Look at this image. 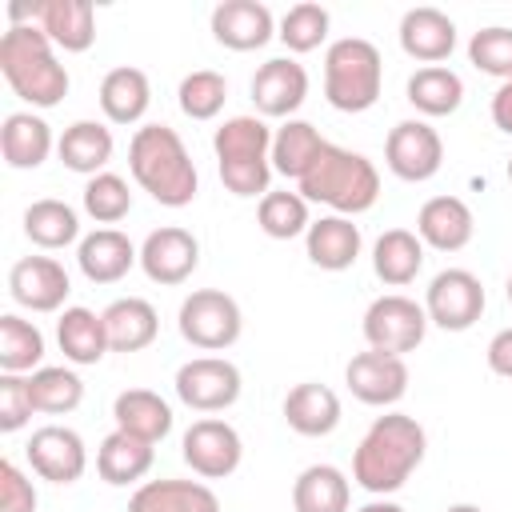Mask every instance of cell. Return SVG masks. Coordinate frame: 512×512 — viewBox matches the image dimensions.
<instances>
[{"label": "cell", "instance_id": "cell-3", "mask_svg": "<svg viewBox=\"0 0 512 512\" xmlns=\"http://www.w3.org/2000/svg\"><path fill=\"white\" fill-rule=\"evenodd\" d=\"M56 44L40 24H8L0 36V72L8 88L32 108H56L68 96V68L52 52Z\"/></svg>", "mask_w": 512, "mask_h": 512}, {"label": "cell", "instance_id": "cell-31", "mask_svg": "<svg viewBox=\"0 0 512 512\" xmlns=\"http://www.w3.org/2000/svg\"><path fill=\"white\" fill-rule=\"evenodd\" d=\"M96 100H100V112L108 116V124H140L152 104V84L140 68L120 64V68L104 72Z\"/></svg>", "mask_w": 512, "mask_h": 512}, {"label": "cell", "instance_id": "cell-13", "mask_svg": "<svg viewBox=\"0 0 512 512\" xmlns=\"http://www.w3.org/2000/svg\"><path fill=\"white\" fill-rule=\"evenodd\" d=\"M24 456L32 464V472L48 484H76L88 468V448L80 440L76 428H64V424H44L28 436L24 444Z\"/></svg>", "mask_w": 512, "mask_h": 512}, {"label": "cell", "instance_id": "cell-28", "mask_svg": "<svg viewBox=\"0 0 512 512\" xmlns=\"http://www.w3.org/2000/svg\"><path fill=\"white\" fill-rule=\"evenodd\" d=\"M100 316L112 352H144L160 332V316L144 296H120Z\"/></svg>", "mask_w": 512, "mask_h": 512}, {"label": "cell", "instance_id": "cell-17", "mask_svg": "<svg viewBox=\"0 0 512 512\" xmlns=\"http://www.w3.org/2000/svg\"><path fill=\"white\" fill-rule=\"evenodd\" d=\"M308 100V72L292 56L264 60L252 76V104L264 120H292V112Z\"/></svg>", "mask_w": 512, "mask_h": 512}, {"label": "cell", "instance_id": "cell-10", "mask_svg": "<svg viewBox=\"0 0 512 512\" xmlns=\"http://www.w3.org/2000/svg\"><path fill=\"white\" fill-rule=\"evenodd\" d=\"M180 404H188L192 412H224L240 400V368L224 356H192L188 364L176 368L172 380Z\"/></svg>", "mask_w": 512, "mask_h": 512}, {"label": "cell", "instance_id": "cell-30", "mask_svg": "<svg viewBox=\"0 0 512 512\" xmlns=\"http://www.w3.org/2000/svg\"><path fill=\"white\" fill-rule=\"evenodd\" d=\"M56 344H60L64 360L68 364H80V368L100 364L104 352H112L108 348V332H104V316L92 312V308H84V304H72V308L60 312V320H56Z\"/></svg>", "mask_w": 512, "mask_h": 512}, {"label": "cell", "instance_id": "cell-26", "mask_svg": "<svg viewBox=\"0 0 512 512\" xmlns=\"http://www.w3.org/2000/svg\"><path fill=\"white\" fill-rule=\"evenodd\" d=\"M152 460H156V444H148L132 432H120V428H112L96 448V472L112 488H128V484L144 480L152 472Z\"/></svg>", "mask_w": 512, "mask_h": 512}, {"label": "cell", "instance_id": "cell-52", "mask_svg": "<svg viewBox=\"0 0 512 512\" xmlns=\"http://www.w3.org/2000/svg\"><path fill=\"white\" fill-rule=\"evenodd\" d=\"M508 184H512V156H508Z\"/></svg>", "mask_w": 512, "mask_h": 512}, {"label": "cell", "instance_id": "cell-4", "mask_svg": "<svg viewBox=\"0 0 512 512\" xmlns=\"http://www.w3.org/2000/svg\"><path fill=\"white\" fill-rule=\"evenodd\" d=\"M296 192L308 204L332 208V216H360L380 200V172L364 152L324 144L312 168L296 180Z\"/></svg>", "mask_w": 512, "mask_h": 512}, {"label": "cell", "instance_id": "cell-21", "mask_svg": "<svg viewBox=\"0 0 512 512\" xmlns=\"http://www.w3.org/2000/svg\"><path fill=\"white\" fill-rule=\"evenodd\" d=\"M400 48H404V56L420 60L424 68L448 60L452 48H456V24H452V16L440 12V8H428V4L408 8L400 16Z\"/></svg>", "mask_w": 512, "mask_h": 512}, {"label": "cell", "instance_id": "cell-38", "mask_svg": "<svg viewBox=\"0 0 512 512\" xmlns=\"http://www.w3.org/2000/svg\"><path fill=\"white\" fill-rule=\"evenodd\" d=\"M44 360V332L16 316V312H4L0 316V372H16V376H32Z\"/></svg>", "mask_w": 512, "mask_h": 512}, {"label": "cell", "instance_id": "cell-50", "mask_svg": "<svg viewBox=\"0 0 512 512\" xmlns=\"http://www.w3.org/2000/svg\"><path fill=\"white\" fill-rule=\"evenodd\" d=\"M444 512H484V508L480 504H448Z\"/></svg>", "mask_w": 512, "mask_h": 512}, {"label": "cell", "instance_id": "cell-20", "mask_svg": "<svg viewBox=\"0 0 512 512\" xmlns=\"http://www.w3.org/2000/svg\"><path fill=\"white\" fill-rule=\"evenodd\" d=\"M76 264L92 284H116L140 264V248L120 228H96L76 244Z\"/></svg>", "mask_w": 512, "mask_h": 512}, {"label": "cell", "instance_id": "cell-36", "mask_svg": "<svg viewBox=\"0 0 512 512\" xmlns=\"http://www.w3.org/2000/svg\"><path fill=\"white\" fill-rule=\"evenodd\" d=\"M328 140L320 136V128L316 124H308V120H284L276 132H272V172H280V176H288V180H300L308 168H312V160L320 156V148H324Z\"/></svg>", "mask_w": 512, "mask_h": 512}, {"label": "cell", "instance_id": "cell-51", "mask_svg": "<svg viewBox=\"0 0 512 512\" xmlns=\"http://www.w3.org/2000/svg\"><path fill=\"white\" fill-rule=\"evenodd\" d=\"M504 296H508V304H512V276H508V284H504Z\"/></svg>", "mask_w": 512, "mask_h": 512}, {"label": "cell", "instance_id": "cell-45", "mask_svg": "<svg viewBox=\"0 0 512 512\" xmlns=\"http://www.w3.org/2000/svg\"><path fill=\"white\" fill-rule=\"evenodd\" d=\"M36 404L28 392V376L0 372V432H20L32 420Z\"/></svg>", "mask_w": 512, "mask_h": 512}, {"label": "cell", "instance_id": "cell-43", "mask_svg": "<svg viewBox=\"0 0 512 512\" xmlns=\"http://www.w3.org/2000/svg\"><path fill=\"white\" fill-rule=\"evenodd\" d=\"M84 212L96 220V224H120L128 212H132V192H128V180L116 176V172H100L84 184Z\"/></svg>", "mask_w": 512, "mask_h": 512}, {"label": "cell", "instance_id": "cell-47", "mask_svg": "<svg viewBox=\"0 0 512 512\" xmlns=\"http://www.w3.org/2000/svg\"><path fill=\"white\" fill-rule=\"evenodd\" d=\"M488 368L504 380H512V328H500L492 340H488Z\"/></svg>", "mask_w": 512, "mask_h": 512}, {"label": "cell", "instance_id": "cell-11", "mask_svg": "<svg viewBox=\"0 0 512 512\" xmlns=\"http://www.w3.org/2000/svg\"><path fill=\"white\" fill-rule=\"evenodd\" d=\"M180 456L200 480H224L240 468L244 440L228 420L204 416V420H192L188 432L180 436Z\"/></svg>", "mask_w": 512, "mask_h": 512}, {"label": "cell", "instance_id": "cell-44", "mask_svg": "<svg viewBox=\"0 0 512 512\" xmlns=\"http://www.w3.org/2000/svg\"><path fill=\"white\" fill-rule=\"evenodd\" d=\"M468 60L484 72V76H496V80H512V28L504 24H492V28H480L472 32L468 40Z\"/></svg>", "mask_w": 512, "mask_h": 512}, {"label": "cell", "instance_id": "cell-33", "mask_svg": "<svg viewBox=\"0 0 512 512\" xmlns=\"http://www.w3.org/2000/svg\"><path fill=\"white\" fill-rule=\"evenodd\" d=\"M424 268V240L408 228H388L380 232V240L372 244V272L388 284V288H404L420 276Z\"/></svg>", "mask_w": 512, "mask_h": 512}, {"label": "cell", "instance_id": "cell-46", "mask_svg": "<svg viewBox=\"0 0 512 512\" xmlns=\"http://www.w3.org/2000/svg\"><path fill=\"white\" fill-rule=\"evenodd\" d=\"M36 488H32V480L12 464V460H4L0 464V512H36Z\"/></svg>", "mask_w": 512, "mask_h": 512}, {"label": "cell", "instance_id": "cell-42", "mask_svg": "<svg viewBox=\"0 0 512 512\" xmlns=\"http://www.w3.org/2000/svg\"><path fill=\"white\" fill-rule=\"evenodd\" d=\"M224 100H228V80L212 68L188 72L176 88V104L188 120H216L224 112Z\"/></svg>", "mask_w": 512, "mask_h": 512}, {"label": "cell", "instance_id": "cell-1", "mask_svg": "<svg viewBox=\"0 0 512 512\" xmlns=\"http://www.w3.org/2000/svg\"><path fill=\"white\" fill-rule=\"evenodd\" d=\"M424 452H428V436L420 420L404 412H384L368 424V432L352 452V480L372 496L400 492L408 476L420 468Z\"/></svg>", "mask_w": 512, "mask_h": 512}, {"label": "cell", "instance_id": "cell-16", "mask_svg": "<svg viewBox=\"0 0 512 512\" xmlns=\"http://www.w3.org/2000/svg\"><path fill=\"white\" fill-rule=\"evenodd\" d=\"M8 292L28 312H64L72 280L60 260L52 256H24L8 272Z\"/></svg>", "mask_w": 512, "mask_h": 512}, {"label": "cell", "instance_id": "cell-2", "mask_svg": "<svg viewBox=\"0 0 512 512\" xmlns=\"http://www.w3.org/2000/svg\"><path fill=\"white\" fill-rule=\"evenodd\" d=\"M128 168H132V180L164 208H188L200 192L196 164H192L180 132L168 124L136 128V136L128 144Z\"/></svg>", "mask_w": 512, "mask_h": 512}, {"label": "cell", "instance_id": "cell-8", "mask_svg": "<svg viewBox=\"0 0 512 512\" xmlns=\"http://www.w3.org/2000/svg\"><path fill=\"white\" fill-rule=\"evenodd\" d=\"M364 340L372 352H388V356H404V352H416L424 344V332H428V312L424 304H416L412 296L404 292H388V296H376L364 312Z\"/></svg>", "mask_w": 512, "mask_h": 512}, {"label": "cell", "instance_id": "cell-34", "mask_svg": "<svg viewBox=\"0 0 512 512\" xmlns=\"http://www.w3.org/2000/svg\"><path fill=\"white\" fill-rule=\"evenodd\" d=\"M352 484L336 464H308L292 480V512H348Z\"/></svg>", "mask_w": 512, "mask_h": 512}, {"label": "cell", "instance_id": "cell-15", "mask_svg": "<svg viewBox=\"0 0 512 512\" xmlns=\"http://www.w3.org/2000/svg\"><path fill=\"white\" fill-rule=\"evenodd\" d=\"M344 384L348 392L368 404V408H392L404 392H408V364L404 356H388V352H356L344 368Z\"/></svg>", "mask_w": 512, "mask_h": 512}, {"label": "cell", "instance_id": "cell-48", "mask_svg": "<svg viewBox=\"0 0 512 512\" xmlns=\"http://www.w3.org/2000/svg\"><path fill=\"white\" fill-rule=\"evenodd\" d=\"M492 124H496L500 132H508V136H512V80H508V84H500V88H496V96H492Z\"/></svg>", "mask_w": 512, "mask_h": 512}, {"label": "cell", "instance_id": "cell-6", "mask_svg": "<svg viewBox=\"0 0 512 512\" xmlns=\"http://www.w3.org/2000/svg\"><path fill=\"white\" fill-rule=\"evenodd\" d=\"M384 88L380 48L364 36H340L324 52V100L336 112H368Z\"/></svg>", "mask_w": 512, "mask_h": 512}, {"label": "cell", "instance_id": "cell-40", "mask_svg": "<svg viewBox=\"0 0 512 512\" xmlns=\"http://www.w3.org/2000/svg\"><path fill=\"white\" fill-rule=\"evenodd\" d=\"M328 28H332L328 8H324V4L304 0V4H292V8L280 16L276 36L284 40V48H288V52L304 56V52H316V48L328 40Z\"/></svg>", "mask_w": 512, "mask_h": 512}, {"label": "cell", "instance_id": "cell-22", "mask_svg": "<svg viewBox=\"0 0 512 512\" xmlns=\"http://www.w3.org/2000/svg\"><path fill=\"white\" fill-rule=\"evenodd\" d=\"M360 248H364V236H360V224H352L348 216H320L308 224L304 232V252L316 268L324 272H344L360 260Z\"/></svg>", "mask_w": 512, "mask_h": 512}, {"label": "cell", "instance_id": "cell-39", "mask_svg": "<svg viewBox=\"0 0 512 512\" xmlns=\"http://www.w3.org/2000/svg\"><path fill=\"white\" fill-rule=\"evenodd\" d=\"M28 392H32V404L36 412H48V416H64V412H76L80 400H84V380L64 368V364H44L28 376Z\"/></svg>", "mask_w": 512, "mask_h": 512}, {"label": "cell", "instance_id": "cell-49", "mask_svg": "<svg viewBox=\"0 0 512 512\" xmlns=\"http://www.w3.org/2000/svg\"><path fill=\"white\" fill-rule=\"evenodd\" d=\"M356 512H404L396 500H384V496H376V500H368L364 508H356Z\"/></svg>", "mask_w": 512, "mask_h": 512}, {"label": "cell", "instance_id": "cell-32", "mask_svg": "<svg viewBox=\"0 0 512 512\" xmlns=\"http://www.w3.org/2000/svg\"><path fill=\"white\" fill-rule=\"evenodd\" d=\"M112 420L120 432H132L148 444H160L172 432V408L152 388H128L112 400Z\"/></svg>", "mask_w": 512, "mask_h": 512}, {"label": "cell", "instance_id": "cell-23", "mask_svg": "<svg viewBox=\"0 0 512 512\" xmlns=\"http://www.w3.org/2000/svg\"><path fill=\"white\" fill-rule=\"evenodd\" d=\"M128 512H220V496L204 484V480H144L132 500Z\"/></svg>", "mask_w": 512, "mask_h": 512}, {"label": "cell", "instance_id": "cell-35", "mask_svg": "<svg viewBox=\"0 0 512 512\" xmlns=\"http://www.w3.org/2000/svg\"><path fill=\"white\" fill-rule=\"evenodd\" d=\"M24 236L44 248V252H56V248H68L80 240V216L72 204L56 200V196H44V200H32L24 208Z\"/></svg>", "mask_w": 512, "mask_h": 512}, {"label": "cell", "instance_id": "cell-19", "mask_svg": "<svg viewBox=\"0 0 512 512\" xmlns=\"http://www.w3.org/2000/svg\"><path fill=\"white\" fill-rule=\"evenodd\" d=\"M416 236L424 240V248L460 252L476 236V216L460 196H432L416 212Z\"/></svg>", "mask_w": 512, "mask_h": 512}, {"label": "cell", "instance_id": "cell-24", "mask_svg": "<svg viewBox=\"0 0 512 512\" xmlns=\"http://www.w3.org/2000/svg\"><path fill=\"white\" fill-rule=\"evenodd\" d=\"M36 24L64 52H88L96 40L92 0H36Z\"/></svg>", "mask_w": 512, "mask_h": 512}, {"label": "cell", "instance_id": "cell-14", "mask_svg": "<svg viewBox=\"0 0 512 512\" xmlns=\"http://www.w3.org/2000/svg\"><path fill=\"white\" fill-rule=\"evenodd\" d=\"M196 264H200V240L180 224H164L148 232L140 244V268L152 284L176 288L196 272Z\"/></svg>", "mask_w": 512, "mask_h": 512}, {"label": "cell", "instance_id": "cell-41", "mask_svg": "<svg viewBox=\"0 0 512 512\" xmlns=\"http://www.w3.org/2000/svg\"><path fill=\"white\" fill-rule=\"evenodd\" d=\"M256 224L264 236L272 240H292V236H304L308 232V200L300 192H268L260 196V208H256Z\"/></svg>", "mask_w": 512, "mask_h": 512}, {"label": "cell", "instance_id": "cell-7", "mask_svg": "<svg viewBox=\"0 0 512 512\" xmlns=\"http://www.w3.org/2000/svg\"><path fill=\"white\" fill-rule=\"evenodd\" d=\"M176 328L180 336L200 348V352H224L240 340L244 332V316H240V304L220 292V288H196L184 296L180 312H176Z\"/></svg>", "mask_w": 512, "mask_h": 512}, {"label": "cell", "instance_id": "cell-37", "mask_svg": "<svg viewBox=\"0 0 512 512\" xmlns=\"http://www.w3.org/2000/svg\"><path fill=\"white\" fill-rule=\"evenodd\" d=\"M408 104L420 116H452L464 104V80L444 64L416 68L408 76Z\"/></svg>", "mask_w": 512, "mask_h": 512}, {"label": "cell", "instance_id": "cell-5", "mask_svg": "<svg viewBox=\"0 0 512 512\" xmlns=\"http://www.w3.org/2000/svg\"><path fill=\"white\" fill-rule=\"evenodd\" d=\"M212 152L232 196L248 200L272 192V128L264 116H228L212 136Z\"/></svg>", "mask_w": 512, "mask_h": 512}, {"label": "cell", "instance_id": "cell-18", "mask_svg": "<svg viewBox=\"0 0 512 512\" xmlns=\"http://www.w3.org/2000/svg\"><path fill=\"white\" fill-rule=\"evenodd\" d=\"M212 36L232 52H256L276 36V20L260 0H224L212 8Z\"/></svg>", "mask_w": 512, "mask_h": 512}, {"label": "cell", "instance_id": "cell-29", "mask_svg": "<svg viewBox=\"0 0 512 512\" xmlns=\"http://www.w3.org/2000/svg\"><path fill=\"white\" fill-rule=\"evenodd\" d=\"M284 420L296 436H328L340 424V396L320 380H304L284 396Z\"/></svg>", "mask_w": 512, "mask_h": 512}, {"label": "cell", "instance_id": "cell-9", "mask_svg": "<svg viewBox=\"0 0 512 512\" xmlns=\"http://www.w3.org/2000/svg\"><path fill=\"white\" fill-rule=\"evenodd\" d=\"M484 284L476 272L468 268H444L432 276L428 292H424V312L428 324L444 328V332H468L480 316H484Z\"/></svg>", "mask_w": 512, "mask_h": 512}, {"label": "cell", "instance_id": "cell-27", "mask_svg": "<svg viewBox=\"0 0 512 512\" xmlns=\"http://www.w3.org/2000/svg\"><path fill=\"white\" fill-rule=\"evenodd\" d=\"M112 128L100 124V120H76L64 128V136L56 140V156L68 172H80V176H100L108 172V160H112Z\"/></svg>", "mask_w": 512, "mask_h": 512}, {"label": "cell", "instance_id": "cell-12", "mask_svg": "<svg viewBox=\"0 0 512 512\" xmlns=\"http://www.w3.org/2000/svg\"><path fill=\"white\" fill-rule=\"evenodd\" d=\"M384 164L408 184H424L444 164V140L428 120H400L384 140Z\"/></svg>", "mask_w": 512, "mask_h": 512}, {"label": "cell", "instance_id": "cell-25", "mask_svg": "<svg viewBox=\"0 0 512 512\" xmlns=\"http://www.w3.org/2000/svg\"><path fill=\"white\" fill-rule=\"evenodd\" d=\"M56 148L52 140V128L40 112H8L4 124H0V156L8 168L16 172H28V168H40L48 160V152Z\"/></svg>", "mask_w": 512, "mask_h": 512}]
</instances>
